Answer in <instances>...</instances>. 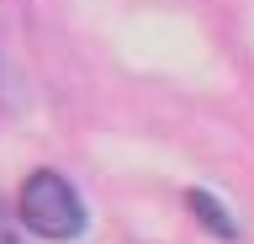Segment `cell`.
Here are the masks:
<instances>
[{
    "label": "cell",
    "mask_w": 254,
    "mask_h": 244,
    "mask_svg": "<svg viewBox=\"0 0 254 244\" xmlns=\"http://www.w3.org/2000/svg\"><path fill=\"white\" fill-rule=\"evenodd\" d=\"M16 212H21L27 234H37V239H48V244L79 239L85 223H90L79 191L59 175V170H32V175L21 180V191H16Z\"/></svg>",
    "instance_id": "6da1fadb"
},
{
    "label": "cell",
    "mask_w": 254,
    "mask_h": 244,
    "mask_svg": "<svg viewBox=\"0 0 254 244\" xmlns=\"http://www.w3.org/2000/svg\"><path fill=\"white\" fill-rule=\"evenodd\" d=\"M186 207L196 212V223H201L206 234H217V239H228V244L238 239V223L228 218V207H222V202H217L212 191H201V186H190V191H186Z\"/></svg>",
    "instance_id": "7a4b0ae2"
},
{
    "label": "cell",
    "mask_w": 254,
    "mask_h": 244,
    "mask_svg": "<svg viewBox=\"0 0 254 244\" xmlns=\"http://www.w3.org/2000/svg\"><path fill=\"white\" fill-rule=\"evenodd\" d=\"M0 244H16V239H11V234H5V239H0Z\"/></svg>",
    "instance_id": "3957f363"
},
{
    "label": "cell",
    "mask_w": 254,
    "mask_h": 244,
    "mask_svg": "<svg viewBox=\"0 0 254 244\" xmlns=\"http://www.w3.org/2000/svg\"><path fill=\"white\" fill-rule=\"evenodd\" d=\"M0 212H5V207H0Z\"/></svg>",
    "instance_id": "277c9868"
}]
</instances>
